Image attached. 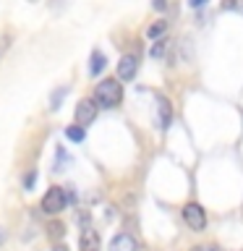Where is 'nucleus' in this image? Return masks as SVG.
I'll return each mask as SVG.
<instances>
[{"instance_id": "nucleus-5", "label": "nucleus", "mask_w": 243, "mask_h": 251, "mask_svg": "<svg viewBox=\"0 0 243 251\" xmlns=\"http://www.w3.org/2000/svg\"><path fill=\"white\" fill-rule=\"evenodd\" d=\"M139 71V58L136 55H123L118 63V81H131Z\"/></svg>"}, {"instance_id": "nucleus-12", "label": "nucleus", "mask_w": 243, "mask_h": 251, "mask_svg": "<svg viewBox=\"0 0 243 251\" xmlns=\"http://www.w3.org/2000/svg\"><path fill=\"white\" fill-rule=\"evenodd\" d=\"M165 31H168V21H157V24H152V26L146 29V37L157 42V39H162Z\"/></svg>"}, {"instance_id": "nucleus-14", "label": "nucleus", "mask_w": 243, "mask_h": 251, "mask_svg": "<svg viewBox=\"0 0 243 251\" xmlns=\"http://www.w3.org/2000/svg\"><path fill=\"white\" fill-rule=\"evenodd\" d=\"M66 94H68V86H60V89H55L52 97H50V110H58L60 102L66 100Z\"/></svg>"}, {"instance_id": "nucleus-6", "label": "nucleus", "mask_w": 243, "mask_h": 251, "mask_svg": "<svg viewBox=\"0 0 243 251\" xmlns=\"http://www.w3.org/2000/svg\"><path fill=\"white\" fill-rule=\"evenodd\" d=\"M110 251H139V243L131 233H118L113 241H110Z\"/></svg>"}, {"instance_id": "nucleus-8", "label": "nucleus", "mask_w": 243, "mask_h": 251, "mask_svg": "<svg viewBox=\"0 0 243 251\" xmlns=\"http://www.w3.org/2000/svg\"><path fill=\"white\" fill-rule=\"evenodd\" d=\"M170 121H172V105H170V100L157 97V126H160V128H168Z\"/></svg>"}, {"instance_id": "nucleus-2", "label": "nucleus", "mask_w": 243, "mask_h": 251, "mask_svg": "<svg viewBox=\"0 0 243 251\" xmlns=\"http://www.w3.org/2000/svg\"><path fill=\"white\" fill-rule=\"evenodd\" d=\"M66 207H68V194H66V188H60V186H50L45 191L42 201H39V209H42L45 215H60Z\"/></svg>"}, {"instance_id": "nucleus-10", "label": "nucleus", "mask_w": 243, "mask_h": 251, "mask_svg": "<svg viewBox=\"0 0 243 251\" xmlns=\"http://www.w3.org/2000/svg\"><path fill=\"white\" fill-rule=\"evenodd\" d=\"M105 66H107L105 52L94 50V52H92V58H89V74H92V76H99L102 71H105Z\"/></svg>"}, {"instance_id": "nucleus-3", "label": "nucleus", "mask_w": 243, "mask_h": 251, "mask_svg": "<svg viewBox=\"0 0 243 251\" xmlns=\"http://www.w3.org/2000/svg\"><path fill=\"white\" fill-rule=\"evenodd\" d=\"M180 215H183L186 225L191 227V230H196V233H201L204 227H207V209H204L201 204H196V201H188V204H183Z\"/></svg>"}, {"instance_id": "nucleus-17", "label": "nucleus", "mask_w": 243, "mask_h": 251, "mask_svg": "<svg viewBox=\"0 0 243 251\" xmlns=\"http://www.w3.org/2000/svg\"><path fill=\"white\" fill-rule=\"evenodd\" d=\"M168 3H170V0H152V8H154V11H165Z\"/></svg>"}, {"instance_id": "nucleus-19", "label": "nucleus", "mask_w": 243, "mask_h": 251, "mask_svg": "<svg viewBox=\"0 0 243 251\" xmlns=\"http://www.w3.org/2000/svg\"><path fill=\"white\" fill-rule=\"evenodd\" d=\"M52 251H68L66 243H52Z\"/></svg>"}, {"instance_id": "nucleus-21", "label": "nucleus", "mask_w": 243, "mask_h": 251, "mask_svg": "<svg viewBox=\"0 0 243 251\" xmlns=\"http://www.w3.org/2000/svg\"><path fill=\"white\" fill-rule=\"evenodd\" d=\"M191 251H209V249H204V246H194Z\"/></svg>"}, {"instance_id": "nucleus-20", "label": "nucleus", "mask_w": 243, "mask_h": 251, "mask_svg": "<svg viewBox=\"0 0 243 251\" xmlns=\"http://www.w3.org/2000/svg\"><path fill=\"white\" fill-rule=\"evenodd\" d=\"M3 243H5V230L0 227V246H3Z\"/></svg>"}, {"instance_id": "nucleus-7", "label": "nucleus", "mask_w": 243, "mask_h": 251, "mask_svg": "<svg viewBox=\"0 0 243 251\" xmlns=\"http://www.w3.org/2000/svg\"><path fill=\"white\" fill-rule=\"evenodd\" d=\"M99 233L94 230V227H84L81 235H78V246L81 251H99Z\"/></svg>"}, {"instance_id": "nucleus-1", "label": "nucleus", "mask_w": 243, "mask_h": 251, "mask_svg": "<svg viewBox=\"0 0 243 251\" xmlns=\"http://www.w3.org/2000/svg\"><path fill=\"white\" fill-rule=\"evenodd\" d=\"M123 100V84L118 78H102L94 89V102L97 107H118Z\"/></svg>"}, {"instance_id": "nucleus-15", "label": "nucleus", "mask_w": 243, "mask_h": 251, "mask_svg": "<svg viewBox=\"0 0 243 251\" xmlns=\"http://www.w3.org/2000/svg\"><path fill=\"white\" fill-rule=\"evenodd\" d=\"M34 180H37V170H29L26 176H24V188L31 191V188H34Z\"/></svg>"}, {"instance_id": "nucleus-18", "label": "nucleus", "mask_w": 243, "mask_h": 251, "mask_svg": "<svg viewBox=\"0 0 243 251\" xmlns=\"http://www.w3.org/2000/svg\"><path fill=\"white\" fill-rule=\"evenodd\" d=\"M207 3H209V0H188V5H191V8H196V11H199V8H204Z\"/></svg>"}, {"instance_id": "nucleus-4", "label": "nucleus", "mask_w": 243, "mask_h": 251, "mask_svg": "<svg viewBox=\"0 0 243 251\" xmlns=\"http://www.w3.org/2000/svg\"><path fill=\"white\" fill-rule=\"evenodd\" d=\"M97 113H99V107H97V102L94 100H81L76 105V126H81V128H86V126H92L94 121H97Z\"/></svg>"}, {"instance_id": "nucleus-13", "label": "nucleus", "mask_w": 243, "mask_h": 251, "mask_svg": "<svg viewBox=\"0 0 243 251\" xmlns=\"http://www.w3.org/2000/svg\"><path fill=\"white\" fill-rule=\"evenodd\" d=\"M168 47H170V45H168V39H165V37H162V39H157V42H154V47H152V50H149V58L160 60L162 55L168 52Z\"/></svg>"}, {"instance_id": "nucleus-9", "label": "nucleus", "mask_w": 243, "mask_h": 251, "mask_svg": "<svg viewBox=\"0 0 243 251\" xmlns=\"http://www.w3.org/2000/svg\"><path fill=\"white\" fill-rule=\"evenodd\" d=\"M47 238L52 243H60L66 238V225H63L60 220H50V223H47Z\"/></svg>"}, {"instance_id": "nucleus-16", "label": "nucleus", "mask_w": 243, "mask_h": 251, "mask_svg": "<svg viewBox=\"0 0 243 251\" xmlns=\"http://www.w3.org/2000/svg\"><path fill=\"white\" fill-rule=\"evenodd\" d=\"M222 8L225 11H238V8H243V0H222Z\"/></svg>"}, {"instance_id": "nucleus-11", "label": "nucleus", "mask_w": 243, "mask_h": 251, "mask_svg": "<svg viewBox=\"0 0 243 251\" xmlns=\"http://www.w3.org/2000/svg\"><path fill=\"white\" fill-rule=\"evenodd\" d=\"M66 139L68 141H73V144H81V141L86 139V128H81V126H68L66 128Z\"/></svg>"}]
</instances>
